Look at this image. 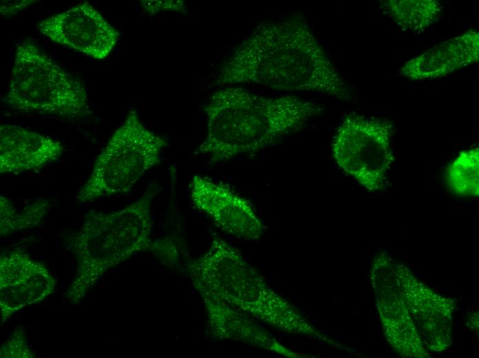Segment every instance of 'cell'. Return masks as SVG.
<instances>
[{
  "label": "cell",
  "mask_w": 479,
  "mask_h": 358,
  "mask_svg": "<svg viewBox=\"0 0 479 358\" xmlns=\"http://www.w3.org/2000/svg\"><path fill=\"white\" fill-rule=\"evenodd\" d=\"M167 140L147 128L131 109L97 156L92 171L78 189L75 201L84 204L131 190L161 161Z\"/></svg>",
  "instance_id": "cell-6"
},
{
  "label": "cell",
  "mask_w": 479,
  "mask_h": 358,
  "mask_svg": "<svg viewBox=\"0 0 479 358\" xmlns=\"http://www.w3.org/2000/svg\"><path fill=\"white\" fill-rule=\"evenodd\" d=\"M143 9L151 14L161 11L182 12L185 10L183 1H140Z\"/></svg>",
  "instance_id": "cell-20"
},
{
  "label": "cell",
  "mask_w": 479,
  "mask_h": 358,
  "mask_svg": "<svg viewBox=\"0 0 479 358\" xmlns=\"http://www.w3.org/2000/svg\"><path fill=\"white\" fill-rule=\"evenodd\" d=\"M0 357L5 358H32L34 354L29 348L25 333L15 329L10 337L1 345Z\"/></svg>",
  "instance_id": "cell-19"
},
{
  "label": "cell",
  "mask_w": 479,
  "mask_h": 358,
  "mask_svg": "<svg viewBox=\"0 0 479 358\" xmlns=\"http://www.w3.org/2000/svg\"><path fill=\"white\" fill-rule=\"evenodd\" d=\"M394 271L425 347L434 352L447 349L452 341L454 302L419 281L405 264L395 261Z\"/></svg>",
  "instance_id": "cell-10"
},
{
  "label": "cell",
  "mask_w": 479,
  "mask_h": 358,
  "mask_svg": "<svg viewBox=\"0 0 479 358\" xmlns=\"http://www.w3.org/2000/svg\"><path fill=\"white\" fill-rule=\"evenodd\" d=\"M189 274L197 291L209 293L275 330L332 343L274 291L237 249L219 237L189 264Z\"/></svg>",
  "instance_id": "cell-3"
},
{
  "label": "cell",
  "mask_w": 479,
  "mask_h": 358,
  "mask_svg": "<svg viewBox=\"0 0 479 358\" xmlns=\"http://www.w3.org/2000/svg\"><path fill=\"white\" fill-rule=\"evenodd\" d=\"M206 136L194 151L214 165L251 154L301 129L321 112L317 103L295 96H265L240 87L214 92L204 105Z\"/></svg>",
  "instance_id": "cell-2"
},
{
  "label": "cell",
  "mask_w": 479,
  "mask_h": 358,
  "mask_svg": "<svg viewBox=\"0 0 479 358\" xmlns=\"http://www.w3.org/2000/svg\"><path fill=\"white\" fill-rule=\"evenodd\" d=\"M383 8L403 31L424 32L440 18L442 4L436 0H388L382 1Z\"/></svg>",
  "instance_id": "cell-16"
},
{
  "label": "cell",
  "mask_w": 479,
  "mask_h": 358,
  "mask_svg": "<svg viewBox=\"0 0 479 358\" xmlns=\"http://www.w3.org/2000/svg\"><path fill=\"white\" fill-rule=\"evenodd\" d=\"M5 101L21 112L67 118L92 114L84 85L28 41L17 46Z\"/></svg>",
  "instance_id": "cell-5"
},
{
  "label": "cell",
  "mask_w": 479,
  "mask_h": 358,
  "mask_svg": "<svg viewBox=\"0 0 479 358\" xmlns=\"http://www.w3.org/2000/svg\"><path fill=\"white\" fill-rule=\"evenodd\" d=\"M478 60L479 33L471 29L407 61L401 67L400 74L414 81L440 78Z\"/></svg>",
  "instance_id": "cell-15"
},
{
  "label": "cell",
  "mask_w": 479,
  "mask_h": 358,
  "mask_svg": "<svg viewBox=\"0 0 479 358\" xmlns=\"http://www.w3.org/2000/svg\"><path fill=\"white\" fill-rule=\"evenodd\" d=\"M47 198H40L18 211L6 197L0 196L1 236L32 229L40 224L51 209Z\"/></svg>",
  "instance_id": "cell-17"
},
{
  "label": "cell",
  "mask_w": 479,
  "mask_h": 358,
  "mask_svg": "<svg viewBox=\"0 0 479 358\" xmlns=\"http://www.w3.org/2000/svg\"><path fill=\"white\" fill-rule=\"evenodd\" d=\"M36 2L35 0L1 1V15L10 17L17 14Z\"/></svg>",
  "instance_id": "cell-21"
},
{
  "label": "cell",
  "mask_w": 479,
  "mask_h": 358,
  "mask_svg": "<svg viewBox=\"0 0 479 358\" xmlns=\"http://www.w3.org/2000/svg\"><path fill=\"white\" fill-rule=\"evenodd\" d=\"M160 188L150 186L137 200L111 212L90 210L67 242L76 262L74 280L65 293L78 304L109 269L151 249L152 203Z\"/></svg>",
  "instance_id": "cell-4"
},
{
  "label": "cell",
  "mask_w": 479,
  "mask_h": 358,
  "mask_svg": "<svg viewBox=\"0 0 479 358\" xmlns=\"http://www.w3.org/2000/svg\"><path fill=\"white\" fill-rule=\"evenodd\" d=\"M56 279L42 262L21 249L0 255V310L4 322L21 308L38 303L54 293Z\"/></svg>",
  "instance_id": "cell-12"
},
{
  "label": "cell",
  "mask_w": 479,
  "mask_h": 358,
  "mask_svg": "<svg viewBox=\"0 0 479 358\" xmlns=\"http://www.w3.org/2000/svg\"><path fill=\"white\" fill-rule=\"evenodd\" d=\"M204 304L213 337L264 349L289 358L305 357L279 341L255 319L206 291H198Z\"/></svg>",
  "instance_id": "cell-13"
},
{
  "label": "cell",
  "mask_w": 479,
  "mask_h": 358,
  "mask_svg": "<svg viewBox=\"0 0 479 358\" xmlns=\"http://www.w3.org/2000/svg\"><path fill=\"white\" fill-rule=\"evenodd\" d=\"M194 205L222 231L246 241H256L264 227L253 205L226 185L195 175L190 183Z\"/></svg>",
  "instance_id": "cell-11"
},
{
  "label": "cell",
  "mask_w": 479,
  "mask_h": 358,
  "mask_svg": "<svg viewBox=\"0 0 479 358\" xmlns=\"http://www.w3.org/2000/svg\"><path fill=\"white\" fill-rule=\"evenodd\" d=\"M253 83L307 91L344 101L348 84L301 17L259 24L222 64L215 85Z\"/></svg>",
  "instance_id": "cell-1"
},
{
  "label": "cell",
  "mask_w": 479,
  "mask_h": 358,
  "mask_svg": "<svg viewBox=\"0 0 479 358\" xmlns=\"http://www.w3.org/2000/svg\"><path fill=\"white\" fill-rule=\"evenodd\" d=\"M392 127L383 119L358 114L347 116L332 143L337 165L370 191L384 189L394 160Z\"/></svg>",
  "instance_id": "cell-7"
},
{
  "label": "cell",
  "mask_w": 479,
  "mask_h": 358,
  "mask_svg": "<svg viewBox=\"0 0 479 358\" xmlns=\"http://www.w3.org/2000/svg\"><path fill=\"white\" fill-rule=\"evenodd\" d=\"M479 149L474 147L460 152L448 165L447 183L455 194L465 197L479 196Z\"/></svg>",
  "instance_id": "cell-18"
},
{
  "label": "cell",
  "mask_w": 479,
  "mask_h": 358,
  "mask_svg": "<svg viewBox=\"0 0 479 358\" xmlns=\"http://www.w3.org/2000/svg\"><path fill=\"white\" fill-rule=\"evenodd\" d=\"M56 139L15 125L0 126V173L15 174L41 169L63 154Z\"/></svg>",
  "instance_id": "cell-14"
},
{
  "label": "cell",
  "mask_w": 479,
  "mask_h": 358,
  "mask_svg": "<svg viewBox=\"0 0 479 358\" xmlns=\"http://www.w3.org/2000/svg\"><path fill=\"white\" fill-rule=\"evenodd\" d=\"M395 260L385 251L376 253L370 280L384 335L396 352L405 357H429L401 295L394 275Z\"/></svg>",
  "instance_id": "cell-8"
},
{
  "label": "cell",
  "mask_w": 479,
  "mask_h": 358,
  "mask_svg": "<svg viewBox=\"0 0 479 358\" xmlns=\"http://www.w3.org/2000/svg\"><path fill=\"white\" fill-rule=\"evenodd\" d=\"M37 28L53 42L98 60L107 58L119 39L118 30L87 1L43 19Z\"/></svg>",
  "instance_id": "cell-9"
}]
</instances>
